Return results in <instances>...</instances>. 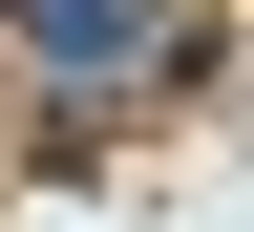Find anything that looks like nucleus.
<instances>
[{
  "instance_id": "obj_1",
  "label": "nucleus",
  "mask_w": 254,
  "mask_h": 232,
  "mask_svg": "<svg viewBox=\"0 0 254 232\" xmlns=\"http://www.w3.org/2000/svg\"><path fill=\"white\" fill-rule=\"evenodd\" d=\"M21 43H43V63H64V85H106V63H127V43H148V0H21Z\"/></svg>"
}]
</instances>
